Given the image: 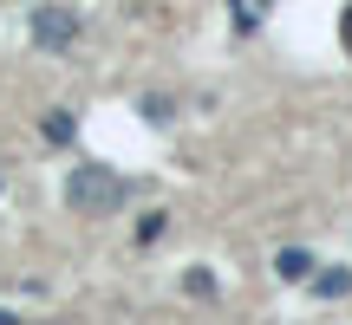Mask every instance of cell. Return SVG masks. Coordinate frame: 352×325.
I'll list each match as a JSON object with an SVG mask.
<instances>
[{"instance_id":"8992f818","label":"cell","mask_w":352,"mask_h":325,"mask_svg":"<svg viewBox=\"0 0 352 325\" xmlns=\"http://www.w3.org/2000/svg\"><path fill=\"white\" fill-rule=\"evenodd\" d=\"M340 46H346V52H352V7H346V13H340Z\"/></svg>"},{"instance_id":"5b68a950","label":"cell","mask_w":352,"mask_h":325,"mask_svg":"<svg viewBox=\"0 0 352 325\" xmlns=\"http://www.w3.org/2000/svg\"><path fill=\"white\" fill-rule=\"evenodd\" d=\"M72 111H46V117H39V137H46V143H72Z\"/></svg>"},{"instance_id":"6da1fadb","label":"cell","mask_w":352,"mask_h":325,"mask_svg":"<svg viewBox=\"0 0 352 325\" xmlns=\"http://www.w3.org/2000/svg\"><path fill=\"white\" fill-rule=\"evenodd\" d=\"M65 208L72 215H118L124 208V176L111 162H78L65 176Z\"/></svg>"},{"instance_id":"277c9868","label":"cell","mask_w":352,"mask_h":325,"mask_svg":"<svg viewBox=\"0 0 352 325\" xmlns=\"http://www.w3.org/2000/svg\"><path fill=\"white\" fill-rule=\"evenodd\" d=\"M307 287H314L320 300H340V293H352V267H333V274H307Z\"/></svg>"},{"instance_id":"3957f363","label":"cell","mask_w":352,"mask_h":325,"mask_svg":"<svg viewBox=\"0 0 352 325\" xmlns=\"http://www.w3.org/2000/svg\"><path fill=\"white\" fill-rule=\"evenodd\" d=\"M274 274H280V280H294V287H300V280L314 274V254H307V248H280V254H274Z\"/></svg>"},{"instance_id":"7a4b0ae2","label":"cell","mask_w":352,"mask_h":325,"mask_svg":"<svg viewBox=\"0 0 352 325\" xmlns=\"http://www.w3.org/2000/svg\"><path fill=\"white\" fill-rule=\"evenodd\" d=\"M78 39V13L72 7H33V46L39 52H65Z\"/></svg>"}]
</instances>
